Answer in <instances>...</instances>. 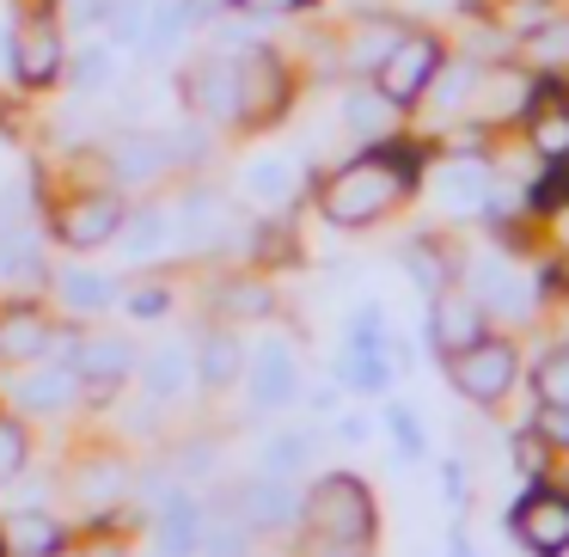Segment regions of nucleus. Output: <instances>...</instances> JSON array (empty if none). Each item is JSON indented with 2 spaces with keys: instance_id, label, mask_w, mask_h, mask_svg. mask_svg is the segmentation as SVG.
<instances>
[{
  "instance_id": "473e14b6",
  "label": "nucleus",
  "mask_w": 569,
  "mask_h": 557,
  "mask_svg": "<svg viewBox=\"0 0 569 557\" xmlns=\"http://www.w3.org/2000/svg\"><path fill=\"white\" fill-rule=\"evenodd\" d=\"M539 398L545 405H569V356H551L539 368Z\"/></svg>"
},
{
  "instance_id": "4468645a",
  "label": "nucleus",
  "mask_w": 569,
  "mask_h": 557,
  "mask_svg": "<svg viewBox=\"0 0 569 557\" xmlns=\"http://www.w3.org/2000/svg\"><path fill=\"white\" fill-rule=\"evenodd\" d=\"M295 190H300V166L288 160V153H258V160L246 166V197L263 202V209H282Z\"/></svg>"
},
{
  "instance_id": "a18cd8bd",
  "label": "nucleus",
  "mask_w": 569,
  "mask_h": 557,
  "mask_svg": "<svg viewBox=\"0 0 569 557\" xmlns=\"http://www.w3.org/2000/svg\"><path fill=\"white\" fill-rule=\"evenodd\" d=\"M104 557H117V551H104Z\"/></svg>"
},
{
  "instance_id": "20e7f679",
  "label": "nucleus",
  "mask_w": 569,
  "mask_h": 557,
  "mask_svg": "<svg viewBox=\"0 0 569 557\" xmlns=\"http://www.w3.org/2000/svg\"><path fill=\"white\" fill-rule=\"evenodd\" d=\"M68 68V50H62V26H56L50 13L26 19L13 38V74L26 80V87H56V74Z\"/></svg>"
},
{
  "instance_id": "4c0bfd02",
  "label": "nucleus",
  "mask_w": 569,
  "mask_h": 557,
  "mask_svg": "<svg viewBox=\"0 0 569 557\" xmlns=\"http://www.w3.org/2000/svg\"><path fill=\"white\" fill-rule=\"evenodd\" d=\"M466 80H471L466 68H453V74H447L441 87H435V105H441V111H453V105L466 99V92H478V87H466Z\"/></svg>"
},
{
  "instance_id": "393cba45",
  "label": "nucleus",
  "mask_w": 569,
  "mask_h": 557,
  "mask_svg": "<svg viewBox=\"0 0 569 557\" xmlns=\"http://www.w3.org/2000/svg\"><path fill=\"white\" fill-rule=\"evenodd\" d=\"M129 361H136V356H129L123 337H92V344L80 349V368H87L92 380H123Z\"/></svg>"
},
{
  "instance_id": "423d86ee",
  "label": "nucleus",
  "mask_w": 569,
  "mask_h": 557,
  "mask_svg": "<svg viewBox=\"0 0 569 557\" xmlns=\"http://www.w3.org/2000/svg\"><path fill=\"white\" fill-rule=\"evenodd\" d=\"M282 105H288L282 62H276L270 50H251L246 62H239V117H246V123H270Z\"/></svg>"
},
{
  "instance_id": "58836bf2",
  "label": "nucleus",
  "mask_w": 569,
  "mask_h": 557,
  "mask_svg": "<svg viewBox=\"0 0 569 557\" xmlns=\"http://www.w3.org/2000/svg\"><path fill=\"white\" fill-rule=\"evenodd\" d=\"M410 270L422 276V288H441V263H435V251H410Z\"/></svg>"
},
{
  "instance_id": "cd10ccee",
  "label": "nucleus",
  "mask_w": 569,
  "mask_h": 557,
  "mask_svg": "<svg viewBox=\"0 0 569 557\" xmlns=\"http://www.w3.org/2000/svg\"><path fill=\"white\" fill-rule=\"evenodd\" d=\"M307 454H312V441L300 429H288V435H276L270 447H263V466L276 471V478H288V471H300L307 466Z\"/></svg>"
},
{
  "instance_id": "2f4dec72",
  "label": "nucleus",
  "mask_w": 569,
  "mask_h": 557,
  "mask_svg": "<svg viewBox=\"0 0 569 557\" xmlns=\"http://www.w3.org/2000/svg\"><path fill=\"white\" fill-rule=\"evenodd\" d=\"M527 56H532V62H563V56H569V26H539L527 38Z\"/></svg>"
},
{
  "instance_id": "dca6fc26",
  "label": "nucleus",
  "mask_w": 569,
  "mask_h": 557,
  "mask_svg": "<svg viewBox=\"0 0 569 557\" xmlns=\"http://www.w3.org/2000/svg\"><path fill=\"white\" fill-rule=\"evenodd\" d=\"M471 295H478V307H496V312H520V307H527V282H520L502 258H483L478 270H471Z\"/></svg>"
},
{
  "instance_id": "1a4fd4ad",
  "label": "nucleus",
  "mask_w": 569,
  "mask_h": 557,
  "mask_svg": "<svg viewBox=\"0 0 569 557\" xmlns=\"http://www.w3.org/2000/svg\"><path fill=\"white\" fill-rule=\"evenodd\" d=\"M515 539H527L532 551H545V557H551L557 545H569V496H551V490L527 496V503L515 508Z\"/></svg>"
},
{
  "instance_id": "0eeeda50",
  "label": "nucleus",
  "mask_w": 569,
  "mask_h": 557,
  "mask_svg": "<svg viewBox=\"0 0 569 557\" xmlns=\"http://www.w3.org/2000/svg\"><path fill=\"white\" fill-rule=\"evenodd\" d=\"M184 99L197 105L202 117H214V123L239 117V62H227V56L197 62V68L184 74Z\"/></svg>"
},
{
  "instance_id": "c756f323",
  "label": "nucleus",
  "mask_w": 569,
  "mask_h": 557,
  "mask_svg": "<svg viewBox=\"0 0 569 557\" xmlns=\"http://www.w3.org/2000/svg\"><path fill=\"white\" fill-rule=\"evenodd\" d=\"M43 319H31V312H19V319H7L0 325V349H7V356H38L43 349Z\"/></svg>"
},
{
  "instance_id": "4be33fe9",
  "label": "nucleus",
  "mask_w": 569,
  "mask_h": 557,
  "mask_svg": "<svg viewBox=\"0 0 569 557\" xmlns=\"http://www.w3.org/2000/svg\"><path fill=\"white\" fill-rule=\"evenodd\" d=\"M56 288H62V300L74 312H99V307H111V300H117V282H111V276H99V270H62V276H56Z\"/></svg>"
},
{
  "instance_id": "ea45409f",
  "label": "nucleus",
  "mask_w": 569,
  "mask_h": 557,
  "mask_svg": "<svg viewBox=\"0 0 569 557\" xmlns=\"http://www.w3.org/2000/svg\"><path fill=\"white\" fill-rule=\"evenodd\" d=\"M246 13H288V7H300V0H239Z\"/></svg>"
},
{
  "instance_id": "72a5a7b5",
  "label": "nucleus",
  "mask_w": 569,
  "mask_h": 557,
  "mask_svg": "<svg viewBox=\"0 0 569 557\" xmlns=\"http://www.w3.org/2000/svg\"><path fill=\"white\" fill-rule=\"evenodd\" d=\"M392 43H398V31H392V26H373V31H361V43H356V68H380Z\"/></svg>"
},
{
  "instance_id": "412c9836",
  "label": "nucleus",
  "mask_w": 569,
  "mask_h": 557,
  "mask_svg": "<svg viewBox=\"0 0 569 557\" xmlns=\"http://www.w3.org/2000/svg\"><path fill=\"white\" fill-rule=\"evenodd\" d=\"M0 539H7V551H19V557H50L56 545H62V527L43 520V515H19V520L0 527Z\"/></svg>"
},
{
  "instance_id": "e433bc0d",
  "label": "nucleus",
  "mask_w": 569,
  "mask_h": 557,
  "mask_svg": "<svg viewBox=\"0 0 569 557\" xmlns=\"http://www.w3.org/2000/svg\"><path fill=\"white\" fill-rule=\"evenodd\" d=\"M539 435L551 447H569V405H545V417H539Z\"/></svg>"
},
{
  "instance_id": "a211bd4d",
  "label": "nucleus",
  "mask_w": 569,
  "mask_h": 557,
  "mask_svg": "<svg viewBox=\"0 0 569 557\" xmlns=\"http://www.w3.org/2000/svg\"><path fill=\"white\" fill-rule=\"evenodd\" d=\"M190 380H197V361H190V349L166 344V349H153V356H148V380H141V386H148L153 398H184Z\"/></svg>"
},
{
  "instance_id": "f03ea898",
  "label": "nucleus",
  "mask_w": 569,
  "mask_h": 557,
  "mask_svg": "<svg viewBox=\"0 0 569 557\" xmlns=\"http://www.w3.org/2000/svg\"><path fill=\"white\" fill-rule=\"evenodd\" d=\"M307 520L337 545H361L373 533V503L356 478H325L319 490L307 496Z\"/></svg>"
},
{
  "instance_id": "c85d7f7f",
  "label": "nucleus",
  "mask_w": 569,
  "mask_h": 557,
  "mask_svg": "<svg viewBox=\"0 0 569 557\" xmlns=\"http://www.w3.org/2000/svg\"><path fill=\"white\" fill-rule=\"evenodd\" d=\"M233 374H239V344H233L227 331L209 337V344H202V380H209V386H227Z\"/></svg>"
},
{
  "instance_id": "f8f14e48",
  "label": "nucleus",
  "mask_w": 569,
  "mask_h": 557,
  "mask_svg": "<svg viewBox=\"0 0 569 557\" xmlns=\"http://www.w3.org/2000/svg\"><path fill=\"white\" fill-rule=\"evenodd\" d=\"M166 166H172V141L166 136H117L111 141V172L123 178V185H148Z\"/></svg>"
},
{
  "instance_id": "6e6552de",
  "label": "nucleus",
  "mask_w": 569,
  "mask_h": 557,
  "mask_svg": "<svg viewBox=\"0 0 569 557\" xmlns=\"http://www.w3.org/2000/svg\"><path fill=\"white\" fill-rule=\"evenodd\" d=\"M117 227H123L117 197H80V202H68V209L56 215V233H62L74 251H92V246H104V239H117Z\"/></svg>"
},
{
  "instance_id": "37998d69",
  "label": "nucleus",
  "mask_w": 569,
  "mask_h": 557,
  "mask_svg": "<svg viewBox=\"0 0 569 557\" xmlns=\"http://www.w3.org/2000/svg\"><path fill=\"white\" fill-rule=\"evenodd\" d=\"M551 557H569V545H557V551H551Z\"/></svg>"
},
{
  "instance_id": "9d476101",
  "label": "nucleus",
  "mask_w": 569,
  "mask_h": 557,
  "mask_svg": "<svg viewBox=\"0 0 569 557\" xmlns=\"http://www.w3.org/2000/svg\"><path fill=\"white\" fill-rule=\"evenodd\" d=\"M300 392V368H295V349L288 344H258L251 349V398L258 405H288Z\"/></svg>"
},
{
  "instance_id": "bb28decb",
  "label": "nucleus",
  "mask_w": 569,
  "mask_h": 557,
  "mask_svg": "<svg viewBox=\"0 0 569 557\" xmlns=\"http://www.w3.org/2000/svg\"><path fill=\"white\" fill-rule=\"evenodd\" d=\"M111 80H117V56L104 50V43L80 50V62H74V87H80V92H104Z\"/></svg>"
},
{
  "instance_id": "9b49d317",
  "label": "nucleus",
  "mask_w": 569,
  "mask_h": 557,
  "mask_svg": "<svg viewBox=\"0 0 569 557\" xmlns=\"http://www.w3.org/2000/svg\"><path fill=\"white\" fill-rule=\"evenodd\" d=\"M483 337V307H478V295H453L447 288L441 300H435V344L447 349V356H459V349H471Z\"/></svg>"
},
{
  "instance_id": "c9c22d12",
  "label": "nucleus",
  "mask_w": 569,
  "mask_h": 557,
  "mask_svg": "<svg viewBox=\"0 0 569 557\" xmlns=\"http://www.w3.org/2000/svg\"><path fill=\"white\" fill-rule=\"evenodd\" d=\"M19 459H26V435H19L13 422H0V484L19 471Z\"/></svg>"
},
{
  "instance_id": "f257e3e1",
  "label": "nucleus",
  "mask_w": 569,
  "mask_h": 557,
  "mask_svg": "<svg viewBox=\"0 0 569 557\" xmlns=\"http://www.w3.org/2000/svg\"><path fill=\"white\" fill-rule=\"evenodd\" d=\"M405 190H410V153H368V160L343 166V172L319 190V202L337 227H368V221H380Z\"/></svg>"
},
{
  "instance_id": "aec40b11",
  "label": "nucleus",
  "mask_w": 569,
  "mask_h": 557,
  "mask_svg": "<svg viewBox=\"0 0 569 557\" xmlns=\"http://www.w3.org/2000/svg\"><path fill=\"white\" fill-rule=\"evenodd\" d=\"M532 148H539L545 160H569V105L557 99V92H545V99L532 105Z\"/></svg>"
},
{
  "instance_id": "79ce46f5",
  "label": "nucleus",
  "mask_w": 569,
  "mask_h": 557,
  "mask_svg": "<svg viewBox=\"0 0 569 557\" xmlns=\"http://www.w3.org/2000/svg\"><path fill=\"white\" fill-rule=\"evenodd\" d=\"M160 307H166L160 288H153V295H136V312H141V319H148V312H160Z\"/></svg>"
},
{
  "instance_id": "6ab92c4d",
  "label": "nucleus",
  "mask_w": 569,
  "mask_h": 557,
  "mask_svg": "<svg viewBox=\"0 0 569 557\" xmlns=\"http://www.w3.org/2000/svg\"><path fill=\"white\" fill-rule=\"evenodd\" d=\"M441 202L453 215H471V209H483L490 202V172L483 166H471V160H453L441 172Z\"/></svg>"
},
{
  "instance_id": "c03bdc74",
  "label": "nucleus",
  "mask_w": 569,
  "mask_h": 557,
  "mask_svg": "<svg viewBox=\"0 0 569 557\" xmlns=\"http://www.w3.org/2000/svg\"><path fill=\"white\" fill-rule=\"evenodd\" d=\"M563 282H569V263H563Z\"/></svg>"
},
{
  "instance_id": "b1692460",
  "label": "nucleus",
  "mask_w": 569,
  "mask_h": 557,
  "mask_svg": "<svg viewBox=\"0 0 569 557\" xmlns=\"http://www.w3.org/2000/svg\"><path fill=\"white\" fill-rule=\"evenodd\" d=\"M160 545H166L172 557H184L190 545H202L197 503H190V496H172V503H166V515H160Z\"/></svg>"
},
{
  "instance_id": "39448f33",
  "label": "nucleus",
  "mask_w": 569,
  "mask_h": 557,
  "mask_svg": "<svg viewBox=\"0 0 569 557\" xmlns=\"http://www.w3.org/2000/svg\"><path fill=\"white\" fill-rule=\"evenodd\" d=\"M508 380H515V349H508V344H483V337H478L471 349H459V356H453V386L466 398H478V405L502 398Z\"/></svg>"
},
{
  "instance_id": "a19ab883",
  "label": "nucleus",
  "mask_w": 569,
  "mask_h": 557,
  "mask_svg": "<svg viewBox=\"0 0 569 557\" xmlns=\"http://www.w3.org/2000/svg\"><path fill=\"white\" fill-rule=\"evenodd\" d=\"M392 429H398V441H405V447H417V429H410V410H392Z\"/></svg>"
},
{
  "instance_id": "5701e85b",
  "label": "nucleus",
  "mask_w": 569,
  "mask_h": 557,
  "mask_svg": "<svg viewBox=\"0 0 569 557\" xmlns=\"http://www.w3.org/2000/svg\"><path fill=\"white\" fill-rule=\"evenodd\" d=\"M166 239H172V215L166 209H141L123 221V251L129 258H153V251H166Z\"/></svg>"
},
{
  "instance_id": "f704fd0d",
  "label": "nucleus",
  "mask_w": 569,
  "mask_h": 557,
  "mask_svg": "<svg viewBox=\"0 0 569 557\" xmlns=\"http://www.w3.org/2000/svg\"><path fill=\"white\" fill-rule=\"evenodd\" d=\"M246 533L251 527H202V551H209V557H246Z\"/></svg>"
},
{
  "instance_id": "ddd939ff",
  "label": "nucleus",
  "mask_w": 569,
  "mask_h": 557,
  "mask_svg": "<svg viewBox=\"0 0 569 557\" xmlns=\"http://www.w3.org/2000/svg\"><path fill=\"white\" fill-rule=\"evenodd\" d=\"M184 26H190V7L184 0H141V19H136V31H129V43H136L141 56H166L178 38H184Z\"/></svg>"
},
{
  "instance_id": "a878e982",
  "label": "nucleus",
  "mask_w": 569,
  "mask_h": 557,
  "mask_svg": "<svg viewBox=\"0 0 569 557\" xmlns=\"http://www.w3.org/2000/svg\"><path fill=\"white\" fill-rule=\"evenodd\" d=\"M68 398H74V374H31V380H19V405L26 410H62Z\"/></svg>"
},
{
  "instance_id": "7ed1b4c3",
  "label": "nucleus",
  "mask_w": 569,
  "mask_h": 557,
  "mask_svg": "<svg viewBox=\"0 0 569 557\" xmlns=\"http://www.w3.org/2000/svg\"><path fill=\"white\" fill-rule=\"evenodd\" d=\"M435 74H441V43L435 38H398L392 50H386V62L373 68V80H380V92L392 105L422 99V92L435 87Z\"/></svg>"
},
{
  "instance_id": "f3484780",
  "label": "nucleus",
  "mask_w": 569,
  "mask_h": 557,
  "mask_svg": "<svg viewBox=\"0 0 569 557\" xmlns=\"http://www.w3.org/2000/svg\"><path fill=\"white\" fill-rule=\"evenodd\" d=\"M343 123L356 129V136L380 141V136H392V123H398V105L386 99L380 87H361V92H349V99H343Z\"/></svg>"
},
{
  "instance_id": "2eb2a0df",
  "label": "nucleus",
  "mask_w": 569,
  "mask_h": 557,
  "mask_svg": "<svg viewBox=\"0 0 569 557\" xmlns=\"http://www.w3.org/2000/svg\"><path fill=\"white\" fill-rule=\"evenodd\" d=\"M239 508H246V527H282L288 515H295V490H288V478H251L246 490H239Z\"/></svg>"
},
{
  "instance_id": "7c9ffc66",
  "label": "nucleus",
  "mask_w": 569,
  "mask_h": 557,
  "mask_svg": "<svg viewBox=\"0 0 569 557\" xmlns=\"http://www.w3.org/2000/svg\"><path fill=\"white\" fill-rule=\"evenodd\" d=\"M520 105H527V80L496 74V80H490V92H483V117H515Z\"/></svg>"
}]
</instances>
